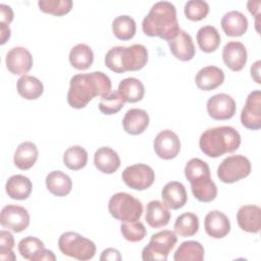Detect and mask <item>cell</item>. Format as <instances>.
<instances>
[{
  "label": "cell",
  "instance_id": "cell-1",
  "mask_svg": "<svg viewBox=\"0 0 261 261\" xmlns=\"http://www.w3.org/2000/svg\"><path fill=\"white\" fill-rule=\"evenodd\" d=\"M111 80L102 71L77 73L70 79L67 103L74 109L85 108L95 97H104L111 92Z\"/></svg>",
  "mask_w": 261,
  "mask_h": 261
},
{
  "label": "cell",
  "instance_id": "cell-2",
  "mask_svg": "<svg viewBox=\"0 0 261 261\" xmlns=\"http://www.w3.org/2000/svg\"><path fill=\"white\" fill-rule=\"evenodd\" d=\"M142 30L148 37L170 41L180 31L175 6L168 1L156 2L142 21Z\"/></svg>",
  "mask_w": 261,
  "mask_h": 261
},
{
  "label": "cell",
  "instance_id": "cell-3",
  "mask_svg": "<svg viewBox=\"0 0 261 261\" xmlns=\"http://www.w3.org/2000/svg\"><path fill=\"white\" fill-rule=\"evenodd\" d=\"M241 145L239 132L228 125L210 127L204 130L199 140L201 151L211 158L220 157L226 153H232Z\"/></svg>",
  "mask_w": 261,
  "mask_h": 261
},
{
  "label": "cell",
  "instance_id": "cell-4",
  "mask_svg": "<svg viewBox=\"0 0 261 261\" xmlns=\"http://www.w3.org/2000/svg\"><path fill=\"white\" fill-rule=\"evenodd\" d=\"M104 62L111 71L116 73L140 70L148 62V51L142 44L115 46L106 53Z\"/></svg>",
  "mask_w": 261,
  "mask_h": 261
},
{
  "label": "cell",
  "instance_id": "cell-5",
  "mask_svg": "<svg viewBox=\"0 0 261 261\" xmlns=\"http://www.w3.org/2000/svg\"><path fill=\"white\" fill-rule=\"evenodd\" d=\"M185 175L191 184L194 197L203 203L212 202L217 196V187L210 175L208 164L200 158L190 159L185 166Z\"/></svg>",
  "mask_w": 261,
  "mask_h": 261
},
{
  "label": "cell",
  "instance_id": "cell-6",
  "mask_svg": "<svg viewBox=\"0 0 261 261\" xmlns=\"http://www.w3.org/2000/svg\"><path fill=\"white\" fill-rule=\"evenodd\" d=\"M108 210L115 219L122 222H132L140 220L143 214V204L134 196L119 192L109 199Z\"/></svg>",
  "mask_w": 261,
  "mask_h": 261
},
{
  "label": "cell",
  "instance_id": "cell-7",
  "mask_svg": "<svg viewBox=\"0 0 261 261\" xmlns=\"http://www.w3.org/2000/svg\"><path fill=\"white\" fill-rule=\"evenodd\" d=\"M60 252L76 260H90L95 256L96 245L93 241L74 231L63 232L58 240Z\"/></svg>",
  "mask_w": 261,
  "mask_h": 261
},
{
  "label": "cell",
  "instance_id": "cell-8",
  "mask_svg": "<svg viewBox=\"0 0 261 261\" xmlns=\"http://www.w3.org/2000/svg\"><path fill=\"white\" fill-rule=\"evenodd\" d=\"M177 243L174 231L164 229L152 234L149 244L142 251L144 261H166L168 254Z\"/></svg>",
  "mask_w": 261,
  "mask_h": 261
},
{
  "label": "cell",
  "instance_id": "cell-9",
  "mask_svg": "<svg viewBox=\"0 0 261 261\" xmlns=\"http://www.w3.org/2000/svg\"><path fill=\"white\" fill-rule=\"evenodd\" d=\"M251 162L244 155H230L217 168V176L224 184H233L251 173Z\"/></svg>",
  "mask_w": 261,
  "mask_h": 261
},
{
  "label": "cell",
  "instance_id": "cell-10",
  "mask_svg": "<svg viewBox=\"0 0 261 261\" xmlns=\"http://www.w3.org/2000/svg\"><path fill=\"white\" fill-rule=\"evenodd\" d=\"M121 177L124 184L130 189L144 191L153 185L155 180V171L147 164L138 163L125 167Z\"/></svg>",
  "mask_w": 261,
  "mask_h": 261
},
{
  "label": "cell",
  "instance_id": "cell-11",
  "mask_svg": "<svg viewBox=\"0 0 261 261\" xmlns=\"http://www.w3.org/2000/svg\"><path fill=\"white\" fill-rule=\"evenodd\" d=\"M0 223L8 230L21 232L30 225V214L22 206L6 205L1 210Z\"/></svg>",
  "mask_w": 261,
  "mask_h": 261
},
{
  "label": "cell",
  "instance_id": "cell-12",
  "mask_svg": "<svg viewBox=\"0 0 261 261\" xmlns=\"http://www.w3.org/2000/svg\"><path fill=\"white\" fill-rule=\"evenodd\" d=\"M241 122L249 129L261 128V92L252 91L246 99L245 106L241 112Z\"/></svg>",
  "mask_w": 261,
  "mask_h": 261
},
{
  "label": "cell",
  "instance_id": "cell-13",
  "mask_svg": "<svg viewBox=\"0 0 261 261\" xmlns=\"http://www.w3.org/2000/svg\"><path fill=\"white\" fill-rule=\"evenodd\" d=\"M207 112L215 120H226L236 114V101L227 94L220 93L210 97L207 101Z\"/></svg>",
  "mask_w": 261,
  "mask_h": 261
},
{
  "label": "cell",
  "instance_id": "cell-14",
  "mask_svg": "<svg viewBox=\"0 0 261 261\" xmlns=\"http://www.w3.org/2000/svg\"><path fill=\"white\" fill-rule=\"evenodd\" d=\"M154 151L161 159L170 160L175 158L180 151L179 138L170 129L161 130L154 140Z\"/></svg>",
  "mask_w": 261,
  "mask_h": 261
},
{
  "label": "cell",
  "instance_id": "cell-15",
  "mask_svg": "<svg viewBox=\"0 0 261 261\" xmlns=\"http://www.w3.org/2000/svg\"><path fill=\"white\" fill-rule=\"evenodd\" d=\"M33 56L31 52L23 47L11 48L5 58L7 69L16 75H24L33 66Z\"/></svg>",
  "mask_w": 261,
  "mask_h": 261
},
{
  "label": "cell",
  "instance_id": "cell-16",
  "mask_svg": "<svg viewBox=\"0 0 261 261\" xmlns=\"http://www.w3.org/2000/svg\"><path fill=\"white\" fill-rule=\"evenodd\" d=\"M222 59L224 64L230 70H242L248 59V53L245 45L239 41H230L226 43L222 50Z\"/></svg>",
  "mask_w": 261,
  "mask_h": 261
},
{
  "label": "cell",
  "instance_id": "cell-17",
  "mask_svg": "<svg viewBox=\"0 0 261 261\" xmlns=\"http://www.w3.org/2000/svg\"><path fill=\"white\" fill-rule=\"evenodd\" d=\"M204 228L209 237L222 239L230 231V221L223 212L212 210L205 216Z\"/></svg>",
  "mask_w": 261,
  "mask_h": 261
},
{
  "label": "cell",
  "instance_id": "cell-18",
  "mask_svg": "<svg viewBox=\"0 0 261 261\" xmlns=\"http://www.w3.org/2000/svg\"><path fill=\"white\" fill-rule=\"evenodd\" d=\"M237 221L244 231L257 233L261 227V208L257 205H243L237 212Z\"/></svg>",
  "mask_w": 261,
  "mask_h": 261
},
{
  "label": "cell",
  "instance_id": "cell-19",
  "mask_svg": "<svg viewBox=\"0 0 261 261\" xmlns=\"http://www.w3.org/2000/svg\"><path fill=\"white\" fill-rule=\"evenodd\" d=\"M172 55L181 61H190L196 53L192 37L184 30H180L176 37L167 42Z\"/></svg>",
  "mask_w": 261,
  "mask_h": 261
},
{
  "label": "cell",
  "instance_id": "cell-20",
  "mask_svg": "<svg viewBox=\"0 0 261 261\" xmlns=\"http://www.w3.org/2000/svg\"><path fill=\"white\" fill-rule=\"evenodd\" d=\"M161 198L166 207L176 210L185 206L188 200V195L186 188L181 182L172 180L163 187L161 191Z\"/></svg>",
  "mask_w": 261,
  "mask_h": 261
},
{
  "label": "cell",
  "instance_id": "cell-21",
  "mask_svg": "<svg viewBox=\"0 0 261 261\" xmlns=\"http://www.w3.org/2000/svg\"><path fill=\"white\" fill-rule=\"evenodd\" d=\"M224 72L221 68L208 65L202 67L196 74L195 83L200 90L211 91L218 88L224 82Z\"/></svg>",
  "mask_w": 261,
  "mask_h": 261
},
{
  "label": "cell",
  "instance_id": "cell-22",
  "mask_svg": "<svg viewBox=\"0 0 261 261\" xmlns=\"http://www.w3.org/2000/svg\"><path fill=\"white\" fill-rule=\"evenodd\" d=\"M149 114L146 110L132 108L125 112L122 119V126L128 135L137 136L145 132L149 125Z\"/></svg>",
  "mask_w": 261,
  "mask_h": 261
},
{
  "label": "cell",
  "instance_id": "cell-23",
  "mask_svg": "<svg viewBox=\"0 0 261 261\" xmlns=\"http://www.w3.org/2000/svg\"><path fill=\"white\" fill-rule=\"evenodd\" d=\"M221 28L228 37H241L248 30V19L244 13L238 10L226 12L221 18Z\"/></svg>",
  "mask_w": 261,
  "mask_h": 261
},
{
  "label": "cell",
  "instance_id": "cell-24",
  "mask_svg": "<svg viewBox=\"0 0 261 261\" xmlns=\"http://www.w3.org/2000/svg\"><path fill=\"white\" fill-rule=\"evenodd\" d=\"M169 208L159 200L150 201L146 206L145 220L153 228L164 227L170 220Z\"/></svg>",
  "mask_w": 261,
  "mask_h": 261
},
{
  "label": "cell",
  "instance_id": "cell-25",
  "mask_svg": "<svg viewBox=\"0 0 261 261\" xmlns=\"http://www.w3.org/2000/svg\"><path fill=\"white\" fill-rule=\"evenodd\" d=\"M94 164L102 173H114L120 166V158L116 151L109 147H100L94 154Z\"/></svg>",
  "mask_w": 261,
  "mask_h": 261
},
{
  "label": "cell",
  "instance_id": "cell-26",
  "mask_svg": "<svg viewBox=\"0 0 261 261\" xmlns=\"http://www.w3.org/2000/svg\"><path fill=\"white\" fill-rule=\"evenodd\" d=\"M33 185L29 177L22 174H14L10 176L5 184L7 195L14 200H25L32 193Z\"/></svg>",
  "mask_w": 261,
  "mask_h": 261
},
{
  "label": "cell",
  "instance_id": "cell-27",
  "mask_svg": "<svg viewBox=\"0 0 261 261\" xmlns=\"http://www.w3.org/2000/svg\"><path fill=\"white\" fill-rule=\"evenodd\" d=\"M38 155V148L33 142H23L15 150L13 156L14 165L20 170H28L35 165Z\"/></svg>",
  "mask_w": 261,
  "mask_h": 261
},
{
  "label": "cell",
  "instance_id": "cell-28",
  "mask_svg": "<svg viewBox=\"0 0 261 261\" xmlns=\"http://www.w3.org/2000/svg\"><path fill=\"white\" fill-rule=\"evenodd\" d=\"M48 191L56 197L67 196L72 189L71 178L61 170H53L46 176Z\"/></svg>",
  "mask_w": 261,
  "mask_h": 261
},
{
  "label": "cell",
  "instance_id": "cell-29",
  "mask_svg": "<svg viewBox=\"0 0 261 261\" xmlns=\"http://www.w3.org/2000/svg\"><path fill=\"white\" fill-rule=\"evenodd\" d=\"M16 90L20 97L27 100H36L40 98L44 92L42 82L33 75H21L16 83Z\"/></svg>",
  "mask_w": 261,
  "mask_h": 261
},
{
  "label": "cell",
  "instance_id": "cell-30",
  "mask_svg": "<svg viewBox=\"0 0 261 261\" xmlns=\"http://www.w3.org/2000/svg\"><path fill=\"white\" fill-rule=\"evenodd\" d=\"M117 92L124 102L136 103L144 98L145 87L139 79L126 77L119 83Z\"/></svg>",
  "mask_w": 261,
  "mask_h": 261
},
{
  "label": "cell",
  "instance_id": "cell-31",
  "mask_svg": "<svg viewBox=\"0 0 261 261\" xmlns=\"http://www.w3.org/2000/svg\"><path fill=\"white\" fill-rule=\"evenodd\" d=\"M94 61V53L87 44H76L69 52V62L75 69L86 70L90 68Z\"/></svg>",
  "mask_w": 261,
  "mask_h": 261
},
{
  "label": "cell",
  "instance_id": "cell-32",
  "mask_svg": "<svg viewBox=\"0 0 261 261\" xmlns=\"http://www.w3.org/2000/svg\"><path fill=\"white\" fill-rule=\"evenodd\" d=\"M221 38L217 29L213 25H204L197 33L199 48L205 53L214 52L220 45Z\"/></svg>",
  "mask_w": 261,
  "mask_h": 261
},
{
  "label": "cell",
  "instance_id": "cell-33",
  "mask_svg": "<svg viewBox=\"0 0 261 261\" xmlns=\"http://www.w3.org/2000/svg\"><path fill=\"white\" fill-rule=\"evenodd\" d=\"M204 247L197 241L182 242L173 255L174 261H202L204 259Z\"/></svg>",
  "mask_w": 261,
  "mask_h": 261
},
{
  "label": "cell",
  "instance_id": "cell-34",
  "mask_svg": "<svg viewBox=\"0 0 261 261\" xmlns=\"http://www.w3.org/2000/svg\"><path fill=\"white\" fill-rule=\"evenodd\" d=\"M173 228L179 237L187 238L195 236L199 230V218L193 212H185L176 217Z\"/></svg>",
  "mask_w": 261,
  "mask_h": 261
},
{
  "label": "cell",
  "instance_id": "cell-35",
  "mask_svg": "<svg viewBox=\"0 0 261 261\" xmlns=\"http://www.w3.org/2000/svg\"><path fill=\"white\" fill-rule=\"evenodd\" d=\"M136 30V21L128 15H119L112 21V32L118 40L127 41L133 39Z\"/></svg>",
  "mask_w": 261,
  "mask_h": 261
},
{
  "label": "cell",
  "instance_id": "cell-36",
  "mask_svg": "<svg viewBox=\"0 0 261 261\" xmlns=\"http://www.w3.org/2000/svg\"><path fill=\"white\" fill-rule=\"evenodd\" d=\"M87 162L88 152L79 145L69 147L63 154V163L70 170H80L87 165Z\"/></svg>",
  "mask_w": 261,
  "mask_h": 261
},
{
  "label": "cell",
  "instance_id": "cell-37",
  "mask_svg": "<svg viewBox=\"0 0 261 261\" xmlns=\"http://www.w3.org/2000/svg\"><path fill=\"white\" fill-rule=\"evenodd\" d=\"M72 4L71 0H40L38 2L41 11L54 16L67 14L71 10Z\"/></svg>",
  "mask_w": 261,
  "mask_h": 261
},
{
  "label": "cell",
  "instance_id": "cell-38",
  "mask_svg": "<svg viewBox=\"0 0 261 261\" xmlns=\"http://www.w3.org/2000/svg\"><path fill=\"white\" fill-rule=\"evenodd\" d=\"M124 104V100L117 91H111L108 95L101 98L99 102V110L106 115L117 113Z\"/></svg>",
  "mask_w": 261,
  "mask_h": 261
},
{
  "label": "cell",
  "instance_id": "cell-39",
  "mask_svg": "<svg viewBox=\"0 0 261 261\" xmlns=\"http://www.w3.org/2000/svg\"><path fill=\"white\" fill-rule=\"evenodd\" d=\"M185 15L192 21H200L209 13V4L203 0H190L185 4Z\"/></svg>",
  "mask_w": 261,
  "mask_h": 261
},
{
  "label": "cell",
  "instance_id": "cell-40",
  "mask_svg": "<svg viewBox=\"0 0 261 261\" xmlns=\"http://www.w3.org/2000/svg\"><path fill=\"white\" fill-rule=\"evenodd\" d=\"M120 232L126 241L132 243L142 241L147 234L145 225L139 220L121 223Z\"/></svg>",
  "mask_w": 261,
  "mask_h": 261
},
{
  "label": "cell",
  "instance_id": "cell-41",
  "mask_svg": "<svg viewBox=\"0 0 261 261\" xmlns=\"http://www.w3.org/2000/svg\"><path fill=\"white\" fill-rule=\"evenodd\" d=\"M17 248L22 258L27 260H31L36 253H38L40 250L45 248V245L40 239L30 236L21 239L18 243Z\"/></svg>",
  "mask_w": 261,
  "mask_h": 261
},
{
  "label": "cell",
  "instance_id": "cell-42",
  "mask_svg": "<svg viewBox=\"0 0 261 261\" xmlns=\"http://www.w3.org/2000/svg\"><path fill=\"white\" fill-rule=\"evenodd\" d=\"M14 247V238L8 230L0 231V255L11 252Z\"/></svg>",
  "mask_w": 261,
  "mask_h": 261
},
{
  "label": "cell",
  "instance_id": "cell-43",
  "mask_svg": "<svg viewBox=\"0 0 261 261\" xmlns=\"http://www.w3.org/2000/svg\"><path fill=\"white\" fill-rule=\"evenodd\" d=\"M43 260H47V261H55L56 260V256L54 255V253L51 250L48 249H42L40 250L38 253H36L31 261H43Z\"/></svg>",
  "mask_w": 261,
  "mask_h": 261
},
{
  "label": "cell",
  "instance_id": "cell-44",
  "mask_svg": "<svg viewBox=\"0 0 261 261\" xmlns=\"http://www.w3.org/2000/svg\"><path fill=\"white\" fill-rule=\"evenodd\" d=\"M0 16L1 22H4L9 25V23L13 20V11L11 7L6 4H0Z\"/></svg>",
  "mask_w": 261,
  "mask_h": 261
},
{
  "label": "cell",
  "instance_id": "cell-45",
  "mask_svg": "<svg viewBox=\"0 0 261 261\" xmlns=\"http://www.w3.org/2000/svg\"><path fill=\"white\" fill-rule=\"evenodd\" d=\"M100 260H121V256H120V253L118 250L116 249H113V248H108V249H105L101 256H100Z\"/></svg>",
  "mask_w": 261,
  "mask_h": 261
},
{
  "label": "cell",
  "instance_id": "cell-46",
  "mask_svg": "<svg viewBox=\"0 0 261 261\" xmlns=\"http://www.w3.org/2000/svg\"><path fill=\"white\" fill-rule=\"evenodd\" d=\"M0 33H1L0 34V37H1L0 44L3 45V44H5L9 40L10 35H11V31L9 29V25L0 21Z\"/></svg>",
  "mask_w": 261,
  "mask_h": 261
},
{
  "label": "cell",
  "instance_id": "cell-47",
  "mask_svg": "<svg viewBox=\"0 0 261 261\" xmlns=\"http://www.w3.org/2000/svg\"><path fill=\"white\" fill-rule=\"evenodd\" d=\"M247 7L249 9V11L251 12V14L255 15L256 17V25H258V16H259V10H260V1H249L247 3Z\"/></svg>",
  "mask_w": 261,
  "mask_h": 261
},
{
  "label": "cell",
  "instance_id": "cell-48",
  "mask_svg": "<svg viewBox=\"0 0 261 261\" xmlns=\"http://www.w3.org/2000/svg\"><path fill=\"white\" fill-rule=\"evenodd\" d=\"M260 64H261V61L260 60H257L252 66H251V76L252 79L257 83V84H260L261 81H260Z\"/></svg>",
  "mask_w": 261,
  "mask_h": 261
},
{
  "label": "cell",
  "instance_id": "cell-49",
  "mask_svg": "<svg viewBox=\"0 0 261 261\" xmlns=\"http://www.w3.org/2000/svg\"><path fill=\"white\" fill-rule=\"evenodd\" d=\"M0 257H1V260H3V261H10V260H15L16 259L13 251L2 254V255H0Z\"/></svg>",
  "mask_w": 261,
  "mask_h": 261
}]
</instances>
